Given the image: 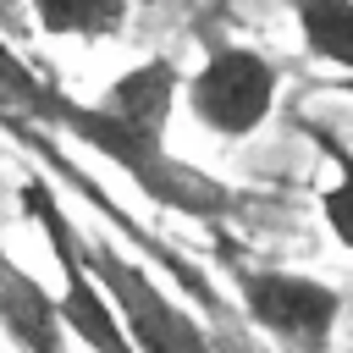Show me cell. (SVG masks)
Here are the masks:
<instances>
[{"instance_id":"11","label":"cell","mask_w":353,"mask_h":353,"mask_svg":"<svg viewBox=\"0 0 353 353\" xmlns=\"http://www.w3.org/2000/svg\"><path fill=\"white\" fill-rule=\"evenodd\" d=\"M17 11H22V0H0V28H11V22H17Z\"/></svg>"},{"instance_id":"9","label":"cell","mask_w":353,"mask_h":353,"mask_svg":"<svg viewBox=\"0 0 353 353\" xmlns=\"http://www.w3.org/2000/svg\"><path fill=\"white\" fill-rule=\"evenodd\" d=\"M33 22L55 39H110L121 33L132 0H28Z\"/></svg>"},{"instance_id":"3","label":"cell","mask_w":353,"mask_h":353,"mask_svg":"<svg viewBox=\"0 0 353 353\" xmlns=\"http://www.w3.org/2000/svg\"><path fill=\"white\" fill-rule=\"evenodd\" d=\"M22 204L33 210V221L44 226V237H50V248H55V265H61V281H66V287H61V320H66V331H72L88 353H138V342H132L116 298H110L105 281L94 276V265H88V254H83V237L72 232V221L61 215V204L50 199V188H44V182H28V188H22Z\"/></svg>"},{"instance_id":"7","label":"cell","mask_w":353,"mask_h":353,"mask_svg":"<svg viewBox=\"0 0 353 353\" xmlns=\"http://www.w3.org/2000/svg\"><path fill=\"white\" fill-rule=\"evenodd\" d=\"M292 17L303 50L353 77V0H292Z\"/></svg>"},{"instance_id":"4","label":"cell","mask_w":353,"mask_h":353,"mask_svg":"<svg viewBox=\"0 0 353 353\" xmlns=\"http://www.w3.org/2000/svg\"><path fill=\"white\" fill-rule=\"evenodd\" d=\"M276 66L248 44H221L204 55V66L188 77V110L215 138H248L276 110Z\"/></svg>"},{"instance_id":"6","label":"cell","mask_w":353,"mask_h":353,"mask_svg":"<svg viewBox=\"0 0 353 353\" xmlns=\"http://www.w3.org/2000/svg\"><path fill=\"white\" fill-rule=\"evenodd\" d=\"M0 276H6V292H0V314L11 320V331L33 347V353H61V298H44L28 276H11L6 259H0Z\"/></svg>"},{"instance_id":"10","label":"cell","mask_w":353,"mask_h":353,"mask_svg":"<svg viewBox=\"0 0 353 353\" xmlns=\"http://www.w3.org/2000/svg\"><path fill=\"white\" fill-rule=\"evenodd\" d=\"M331 160H336V176H331V188L320 193V215H325L331 237L353 254V154L331 143Z\"/></svg>"},{"instance_id":"2","label":"cell","mask_w":353,"mask_h":353,"mask_svg":"<svg viewBox=\"0 0 353 353\" xmlns=\"http://www.w3.org/2000/svg\"><path fill=\"white\" fill-rule=\"evenodd\" d=\"M237 298L281 353H331L342 320V292L331 281L281 265H248L237 270Z\"/></svg>"},{"instance_id":"1","label":"cell","mask_w":353,"mask_h":353,"mask_svg":"<svg viewBox=\"0 0 353 353\" xmlns=\"http://www.w3.org/2000/svg\"><path fill=\"white\" fill-rule=\"evenodd\" d=\"M176 66L171 61H143L121 72L99 105H66V121L83 143H94L105 160H116L149 199L188 210V215H215L226 210V188L199 176L193 165L165 154V121L176 105Z\"/></svg>"},{"instance_id":"8","label":"cell","mask_w":353,"mask_h":353,"mask_svg":"<svg viewBox=\"0 0 353 353\" xmlns=\"http://www.w3.org/2000/svg\"><path fill=\"white\" fill-rule=\"evenodd\" d=\"M66 105L11 44H0V116L11 121H66Z\"/></svg>"},{"instance_id":"5","label":"cell","mask_w":353,"mask_h":353,"mask_svg":"<svg viewBox=\"0 0 353 353\" xmlns=\"http://www.w3.org/2000/svg\"><path fill=\"white\" fill-rule=\"evenodd\" d=\"M83 254H88L94 276L105 281V292L116 298V309H121L138 353H215L210 336L199 331V320L188 309H176L127 254H116L110 243H83Z\"/></svg>"}]
</instances>
